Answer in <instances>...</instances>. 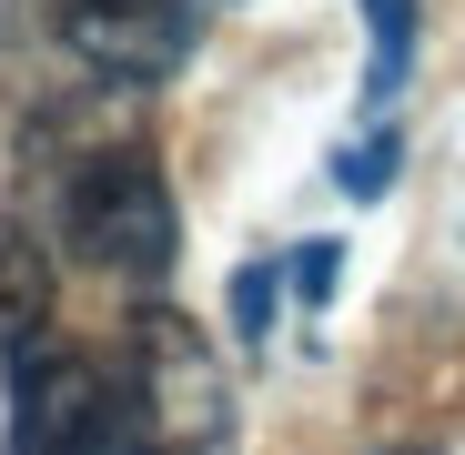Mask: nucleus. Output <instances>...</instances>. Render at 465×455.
<instances>
[{
    "label": "nucleus",
    "instance_id": "nucleus-1",
    "mask_svg": "<svg viewBox=\"0 0 465 455\" xmlns=\"http://www.w3.org/2000/svg\"><path fill=\"white\" fill-rule=\"evenodd\" d=\"M0 455H163L142 415V385L122 344H21L11 354V425H0Z\"/></svg>",
    "mask_w": 465,
    "mask_h": 455
},
{
    "label": "nucleus",
    "instance_id": "nucleus-2",
    "mask_svg": "<svg viewBox=\"0 0 465 455\" xmlns=\"http://www.w3.org/2000/svg\"><path fill=\"white\" fill-rule=\"evenodd\" d=\"M51 243L71 263H92L112 283H163L183 263V213H173V183L152 152L132 142H102L82 152L61 183H51Z\"/></svg>",
    "mask_w": 465,
    "mask_h": 455
},
{
    "label": "nucleus",
    "instance_id": "nucleus-3",
    "mask_svg": "<svg viewBox=\"0 0 465 455\" xmlns=\"http://www.w3.org/2000/svg\"><path fill=\"white\" fill-rule=\"evenodd\" d=\"M122 364L142 385V415H152V445L163 455H223L232 445V385H223V354L193 314L173 303H142L122 324Z\"/></svg>",
    "mask_w": 465,
    "mask_h": 455
},
{
    "label": "nucleus",
    "instance_id": "nucleus-4",
    "mask_svg": "<svg viewBox=\"0 0 465 455\" xmlns=\"http://www.w3.org/2000/svg\"><path fill=\"white\" fill-rule=\"evenodd\" d=\"M213 0H61V41L82 51L102 82H173V71L203 51Z\"/></svg>",
    "mask_w": 465,
    "mask_h": 455
},
{
    "label": "nucleus",
    "instance_id": "nucleus-5",
    "mask_svg": "<svg viewBox=\"0 0 465 455\" xmlns=\"http://www.w3.org/2000/svg\"><path fill=\"white\" fill-rule=\"evenodd\" d=\"M51 263H41V243L21 233V223H0V354H21V344H41L51 324Z\"/></svg>",
    "mask_w": 465,
    "mask_h": 455
},
{
    "label": "nucleus",
    "instance_id": "nucleus-6",
    "mask_svg": "<svg viewBox=\"0 0 465 455\" xmlns=\"http://www.w3.org/2000/svg\"><path fill=\"white\" fill-rule=\"evenodd\" d=\"M415 71V0H364V112H395Z\"/></svg>",
    "mask_w": 465,
    "mask_h": 455
},
{
    "label": "nucleus",
    "instance_id": "nucleus-7",
    "mask_svg": "<svg viewBox=\"0 0 465 455\" xmlns=\"http://www.w3.org/2000/svg\"><path fill=\"white\" fill-rule=\"evenodd\" d=\"M283 253L273 263H243V273H232V334H243V344H273V303H283Z\"/></svg>",
    "mask_w": 465,
    "mask_h": 455
},
{
    "label": "nucleus",
    "instance_id": "nucleus-8",
    "mask_svg": "<svg viewBox=\"0 0 465 455\" xmlns=\"http://www.w3.org/2000/svg\"><path fill=\"white\" fill-rule=\"evenodd\" d=\"M395 163H405V142H395V132H364V142H344V152H334V183H344L354 203H374L384 183H395Z\"/></svg>",
    "mask_w": 465,
    "mask_h": 455
},
{
    "label": "nucleus",
    "instance_id": "nucleus-9",
    "mask_svg": "<svg viewBox=\"0 0 465 455\" xmlns=\"http://www.w3.org/2000/svg\"><path fill=\"white\" fill-rule=\"evenodd\" d=\"M395 455H435V445H395Z\"/></svg>",
    "mask_w": 465,
    "mask_h": 455
}]
</instances>
